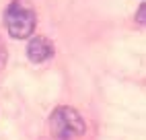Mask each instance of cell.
Returning a JSON list of instances; mask_svg holds the SVG:
<instances>
[{"label":"cell","mask_w":146,"mask_h":140,"mask_svg":"<svg viewBox=\"0 0 146 140\" xmlns=\"http://www.w3.org/2000/svg\"><path fill=\"white\" fill-rule=\"evenodd\" d=\"M4 25L11 37L15 39H29L35 31L37 17L35 11L25 0H13L4 13Z\"/></svg>","instance_id":"6da1fadb"},{"label":"cell","mask_w":146,"mask_h":140,"mask_svg":"<svg viewBox=\"0 0 146 140\" xmlns=\"http://www.w3.org/2000/svg\"><path fill=\"white\" fill-rule=\"evenodd\" d=\"M50 128L54 140H74L84 134V119L74 107H56L50 115Z\"/></svg>","instance_id":"7a4b0ae2"},{"label":"cell","mask_w":146,"mask_h":140,"mask_svg":"<svg viewBox=\"0 0 146 140\" xmlns=\"http://www.w3.org/2000/svg\"><path fill=\"white\" fill-rule=\"evenodd\" d=\"M54 56V43L47 37H31L27 43V58L33 64H41Z\"/></svg>","instance_id":"3957f363"},{"label":"cell","mask_w":146,"mask_h":140,"mask_svg":"<svg viewBox=\"0 0 146 140\" xmlns=\"http://www.w3.org/2000/svg\"><path fill=\"white\" fill-rule=\"evenodd\" d=\"M136 21L140 25H146V4H140L138 13H136Z\"/></svg>","instance_id":"277c9868"},{"label":"cell","mask_w":146,"mask_h":140,"mask_svg":"<svg viewBox=\"0 0 146 140\" xmlns=\"http://www.w3.org/2000/svg\"><path fill=\"white\" fill-rule=\"evenodd\" d=\"M2 64H4V45L0 41V68H2Z\"/></svg>","instance_id":"5b68a950"}]
</instances>
